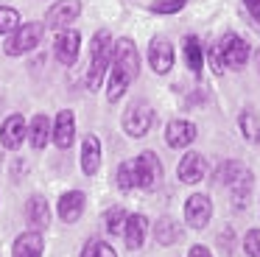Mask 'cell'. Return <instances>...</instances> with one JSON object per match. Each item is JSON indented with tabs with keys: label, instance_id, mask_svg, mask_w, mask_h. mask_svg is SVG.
Returning <instances> with one entry per match:
<instances>
[{
	"label": "cell",
	"instance_id": "cell-1",
	"mask_svg": "<svg viewBox=\"0 0 260 257\" xmlns=\"http://www.w3.org/2000/svg\"><path fill=\"white\" fill-rule=\"evenodd\" d=\"M140 73V56L132 39H118L112 48V61H109V81H107V101L123 98V92L129 89V84L137 78Z\"/></svg>",
	"mask_w": 260,
	"mask_h": 257
},
{
	"label": "cell",
	"instance_id": "cell-2",
	"mask_svg": "<svg viewBox=\"0 0 260 257\" xmlns=\"http://www.w3.org/2000/svg\"><path fill=\"white\" fill-rule=\"evenodd\" d=\"M112 37H109V31H98L95 37H92L90 42V73H87V87L98 89L104 81V76H107L109 70V61H112Z\"/></svg>",
	"mask_w": 260,
	"mask_h": 257
},
{
	"label": "cell",
	"instance_id": "cell-3",
	"mask_svg": "<svg viewBox=\"0 0 260 257\" xmlns=\"http://www.w3.org/2000/svg\"><path fill=\"white\" fill-rule=\"evenodd\" d=\"M246 59H249V45L243 42L241 37H235V34L221 37L218 42H215V48H213L215 73H221L224 67H230V70H241V67L246 65Z\"/></svg>",
	"mask_w": 260,
	"mask_h": 257
},
{
	"label": "cell",
	"instance_id": "cell-4",
	"mask_svg": "<svg viewBox=\"0 0 260 257\" xmlns=\"http://www.w3.org/2000/svg\"><path fill=\"white\" fill-rule=\"evenodd\" d=\"M45 31H48L45 22H23L17 31L9 34L3 50H6V56H23V53H28V50H34L37 45L42 42Z\"/></svg>",
	"mask_w": 260,
	"mask_h": 257
},
{
	"label": "cell",
	"instance_id": "cell-5",
	"mask_svg": "<svg viewBox=\"0 0 260 257\" xmlns=\"http://www.w3.org/2000/svg\"><path fill=\"white\" fill-rule=\"evenodd\" d=\"M132 173H135V184L143 190H154L162 179V165H159L154 151H143L135 162H132Z\"/></svg>",
	"mask_w": 260,
	"mask_h": 257
},
{
	"label": "cell",
	"instance_id": "cell-6",
	"mask_svg": "<svg viewBox=\"0 0 260 257\" xmlns=\"http://www.w3.org/2000/svg\"><path fill=\"white\" fill-rule=\"evenodd\" d=\"M123 132L129 137H146L148 128L154 126V109L148 104H132L129 109L123 112Z\"/></svg>",
	"mask_w": 260,
	"mask_h": 257
},
{
	"label": "cell",
	"instance_id": "cell-7",
	"mask_svg": "<svg viewBox=\"0 0 260 257\" xmlns=\"http://www.w3.org/2000/svg\"><path fill=\"white\" fill-rule=\"evenodd\" d=\"M213 218V201L204 193H193L190 199L185 201V221L190 223L193 229H204Z\"/></svg>",
	"mask_w": 260,
	"mask_h": 257
},
{
	"label": "cell",
	"instance_id": "cell-8",
	"mask_svg": "<svg viewBox=\"0 0 260 257\" xmlns=\"http://www.w3.org/2000/svg\"><path fill=\"white\" fill-rule=\"evenodd\" d=\"M81 14V3L79 0H59L48 9L45 14V28H53V31H64L68 22H73L76 17Z\"/></svg>",
	"mask_w": 260,
	"mask_h": 257
},
{
	"label": "cell",
	"instance_id": "cell-9",
	"mask_svg": "<svg viewBox=\"0 0 260 257\" xmlns=\"http://www.w3.org/2000/svg\"><path fill=\"white\" fill-rule=\"evenodd\" d=\"M148 65H151L154 73L165 76V73L174 67V48L165 37H154L151 45H148Z\"/></svg>",
	"mask_w": 260,
	"mask_h": 257
},
{
	"label": "cell",
	"instance_id": "cell-10",
	"mask_svg": "<svg viewBox=\"0 0 260 257\" xmlns=\"http://www.w3.org/2000/svg\"><path fill=\"white\" fill-rule=\"evenodd\" d=\"M25 134H28V123H25L23 115H9L6 120H3V126H0V143H3V148L14 151L23 145Z\"/></svg>",
	"mask_w": 260,
	"mask_h": 257
},
{
	"label": "cell",
	"instance_id": "cell-11",
	"mask_svg": "<svg viewBox=\"0 0 260 257\" xmlns=\"http://www.w3.org/2000/svg\"><path fill=\"white\" fill-rule=\"evenodd\" d=\"M79 48H81V37H79V31H73V28H64L62 34L56 37V59H59V65H64V67H70L76 59H79Z\"/></svg>",
	"mask_w": 260,
	"mask_h": 257
},
{
	"label": "cell",
	"instance_id": "cell-12",
	"mask_svg": "<svg viewBox=\"0 0 260 257\" xmlns=\"http://www.w3.org/2000/svg\"><path fill=\"white\" fill-rule=\"evenodd\" d=\"M76 140V117L70 109H62L56 115V126H53V143H56V148H70Z\"/></svg>",
	"mask_w": 260,
	"mask_h": 257
},
{
	"label": "cell",
	"instance_id": "cell-13",
	"mask_svg": "<svg viewBox=\"0 0 260 257\" xmlns=\"http://www.w3.org/2000/svg\"><path fill=\"white\" fill-rule=\"evenodd\" d=\"M196 140V126L190 120H171L168 128H165V143L171 148H185Z\"/></svg>",
	"mask_w": 260,
	"mask_h": 257
},
{
	"label": "cell",
	"instance_id": "cell-14",
	"mask_svg": "<svg viewBox=\"0 0 260 257\" xmlns=\"http://www.w3.org/2000/svg\"><path fill=\"white\" fill-rule=\"evenodd\" d=\"M204 173H207V162H204L202 154H187V156H182L179 168H176V176H179L185 184L202 182Z\"/></svg>",
	"mask_w": 260,
	"mask_h": 257
},
{
	"label": "cell",
	"instance_id": "cell-15",
	"mask_svg": "<svg viewBox=\"0 0 260 257\" xmlns=\"http://www.w3.org/2000/svg\"><path fill=\"white\" fill-rule=\"evenodd\" d=\"M84 201H87V196L81 193V190L64 193L62 199H59V218H62L64 223H76L81 218V212H84Z\"/></svg>",
	"mask_w": 260,
	"mask_h": 257
},
{
	"label": "cell",
	"instance_id": "cell-16",
	"mask_svg": "<svg viewBox=\"0 0 260 257\" xmlns=\"http://www.w3.org/2000/svg\"><path fill=\"white\" fill-rule=\"evenodd\" d=\"M98 168H101V140L95 134H87L81 143V171L87 176H95Z\"/></svg>",
	"mask_w": 260,
	"mask_h": 257
},
{
	"label": "cell",
	"instance_id": "cell-17",
	"mask_svg": "<svg viewBox=\"0 0 260 257\" xmlns=\"http://www.w3.org/2000/svg\"><path fill=\"white\" fill-rule=\"evenodd\" d=\"M146 232H148V218H146V215L135 212V215L126 218L123 235H126V246H129L132 251L140 249V246H143V240H146Z\"/></svg>",
	"mask_w": 260,
	"mask_h": 257
},
{
	"label": "cell",
	"instance_id": "cell-18",
	"mask_svg": "<svg viewBox=\"0 0 260 257\" xmlns=\"http://www.w3.org/2000/svg\"><path fill=\"white\" fill-rule=\"evenodd\" d=\"M14 257H42V235L40 232H23L12 246Z\"/></svg>",
	"mask_w": 260,
	"mask_h": 257
},
{
	"label": "cell",
	"instance_id": "cell-19",
	"mask_svg": "<svg viewBox=\"0 0 260 257\" xmlns=\"http://www.w3.org/2000/svg\"><path fill=\"white\" fill-rule=\"evenodd\" d=\"M25 218L34 229H45L51 221V210H48V201L42 196H31L28 204H25Z\"/></svg>",
	"mask_w": 260,
	"mask_h": 257
},
{
	"label": "cell",
	"instance_id": "cell-20",
	"mask_svg": "<svg viewBox=\"0 0 260 257\" xmlns=\"http://www.w3.org/2000/svg\"><path fill=\"white\" fill-rule=\"evenodd\" d=\"M252 182H254L252 173L243 171L232 184H226V187H230V199H232V204H235L238 210H243V207L249 204V196H252Z\"/></svg>",
	"mask_w": 260,
	"mask_h": 257
},
{
	"label": "cell",
	"instance_id": "cell-21",
	"mask_svg": "<svg viewBox=\"0 0 260 257\" xmlns=\"http://www.w3.org/2000/svg\"><path fill=\"white\" fill-rule=\"evenodd\" d=\"M185 61H187V67H190L193 73H202V67H204V50H202V39L199 37H185Z\"/></svg>",
	"mask_w": 260,
	"mask_h": 257
},
{
	"label": "cell",
	"instance_id": "cell-22",
	"mask_svg": "<svg viewBox=\"0 0 260 257\" xmlns=\"http://www.w3.org/2000/svg\"><path fill=\"white\" fill-rule=\"evenodd\" d=\"M51 134H53L51 120H48L45 115H37V117H34V123H31V128H28L31 145H34V148H45L48 140H51Z\"/></svg>",
	"mask_w": 260,
	"mask_h": 257
},
{
	"label": "cell",
	"instance_id": "cell-23",
	"mask_svg": "<svg viewBox=\"0 0 260 257\" xmlns=\"http://www.w3.org/2000/svg\"><path fill=\"white\" fill-rule=\"evenodd\" d=\"M179 227H176L171 218H159L157 221V227H154V238H157V243L159 246H171V243H176L179 240Z\"/></svg>",
	"mask_w": 260,
	"mask_h": 257
},
{
	"label": "cell",
	"instance_id": "cell-24",
	"mask_svg": "<svg viewBox=\"0 0 260 257\" xmlns=\"http://www.w3.org/2000/svg\"><path fill=\"white\" fill-rule=\"evenodd\" d=\"M238 126H241L243 137L249 140V143H260V120L257 115H254L252 109H243L241 117H238Z\"/></svg>",
	"mask_w": 260,
	"mask_h": 257
},
{
	"label": "cell",
	"instance_id": "cell-25",
	"mask_svg": "<svg viewBox=\"0 0 260 257\" xmlns=\"http://www.w3.org/2000/svg\"><path fill=\"white\" fill-rule=\"evenodd\" d=\"M243 171H246V168H243L241 162H235V159H226V162H221V165L215 168L213 179H215L218 184H232V182H235V179L241 176Z\"/></svg>",
	"mask_w": 260,
	"mask_h": 257
},
{
	"label": "cell",
	"instance_id": "cell-26",
	"mask_svg": "<svg viewBox=\"0 0 260 257\" xmlns=\"http://www.w3.org/2000/svg\"><path fill=\"white\" fill-rule=\"evenodd\" d=\"M126 218H129V215H126L123 207H112V210H107V215H104V227H107V232H109V235L123 232Z\"/></svg>",
	"mask_w": 260,
	"mask_h": 257
},
{
	"label": "cell",
	"instance_id": "cell-27",
	"mask_svg": "<svg viewBox=\"0 0 260 257\" xmlns=\"http://www.w3.org/2000/svg\"><path fill=\"white\" fill-rule=\"evenodd\" d=\"M23 25L20 20V11L12 9V6H0V34H12Z\"/></svg>",
	"mask_w": 260,
	"mask_h": 257
},
{
	"label": "cell",
	"instance_id": "cell-28",
	"mask_svg": "<svg viewBox=\"0 0 260 257\" xmlns=\"http://www.w3.org/2000/svg\"><path fill=\"white\" fill-rule=\"evenodd\" d=\"M81 257H118V251L107 243V240H90L81 249Z\"/></svg>",
	"mask_w": 260,
	"mask_h": 257
},
{
	"label": "cell",
	"instance_id": "cell-29",
	"mask_svg": "<svg viewBox=\"0 0 260 257\" xmlns=\"http://www.w3.org/2000/svg\"><path fill=\"white\" fill-rule=\"evenodd\" d=\"M187 0H157V3H151L148 9L154 11V14H176V11L185 9Z\"/></svg>",
	"mask_w": 260,
	"mask_h": 257
},
{
	"label": "cell",
	"instance_id": "cell-30",
	"mask_svg": "<svg viewBox=\"0 0 260 257\" xmlns=\"http://www.w3.org/2000/svg\"><path fill=\"white\" fill-rule=\"evenodd\" d=\"M118 187L120 190H135L137 184H135V173H132V162H123V165L118 168Z\"/></svg>",
	"mask_w": 260,
	"mask_h": 257
},
{
	"label": "cell",
	"instance_id": "cell-31",
	"mask_svg": "<svg viewBox=\"0 0 260 257\" xmlns=\"http://www.w3.org/2000/svg\"><path fill=\"white\" fill-rule=\"evenodd\" d=\"M243 249H246V254L260 257V229H252V232H246V240H243Z\"/></svg>",
	"mask_w": 260,
	"mask_h": 257
},
{
	"label": "cell",
	"instance_id": "cell-32",
	"mask_svg": "<svg viewBox=\"0 0 260 257\" xmlns=\"http://www.w3.org/2000/svg\"><path fill=\"white\" fill-rule=\"evenodd\" d=\"M243 6H246V11L254 17V22H260V0H243Z\"/></svg>",
	"mask_w": 260,
	"mask_h": 257
},
{
	"label": "cell",
	"instance_id": "cell-33",
	"mask_svg": "<svg viewBox=\"0 0 260 257\" xmlns=\"http://www.w3.org/2000/svg\"><path fill=\"white\" fill-rule=\"evenodd\" d=\"M190 257H213V254H210V249H204V246H193Z\"/></svg>",
	"mask_w": 260,
	"mask_h": 257
}]
</instances>
